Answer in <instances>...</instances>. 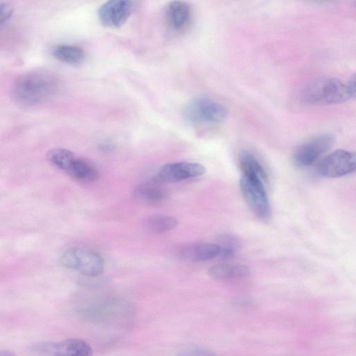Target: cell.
Listing matches in <instances>:
<instances>
[{
  "label": "cell",
  "mask_w": 356,
  "mask_h": 356,
  "mask_svg": "<svg viewBox=\"0 0 356 356\" xmlns=\"http://www.w3.org/2000/svg\"><path fill=\"white\" fill-rule=\"evenodd\" d=\"M0 356H16L13 353L9 350H1L0 352Z\"/></svg>",
  "instance_id": "obj_25"
},
{
  "label": "cell",
  "mask_w": 356,
  "mask_h": 356,
  "mask_svg": "<svg viewBox=\"0 0 356 356\" xmlns=\"http://www.w3.org/2000/svg\"><path fill=\"white\" fill-rule=\"evenodd\" d=\"M184 116L193 125H213L225 120L227 110L211 99L198 97L187 103L184 109Z\"/></svg>",
  "instance_id": "obj_3"
},
{
  "label": "cell",
  "mask_w": 356,
  "mask_h": 356,
  "mask_svg": "<svg viewBox=\"0 0 356 356\" xmlns=\"http://www.w3.org/2000/svg\"><path fill=\"white\" fill-rule=\"evenodd\" d=\"M0 23L1 26H3L11 17L13 13V7L7 3H3L0 6Z\"/></svg>",
  "instance_id": "obj_23"
},
{
  "label": "cell",
  "mask_w": 356,
  "mask_h": 356,
  "mask_svg": "<svg viewBox=\"0 0 356 356\" xmlns=\"http://www.w3.org/2000/svg\"><path fill=\"white\" fill-rule=\"evenodd\" d=\"M250 268L242 264H221L210 267L208 275L216 280H230L248 275Z\"/></svg>",
  "instance_id": "obj_15"
},
{
  "label": "cell",
  "mask_w": 356,
  "mask_h": 356,
  "mask_svg": "<svg viewBox=\"0 0 356 356\" xmlns=\"http://www.w3.org/2000/svg\"><path fill=\"white\" fill-rule=\"evenodd\" d=\"M206 168L195 162H175L163 165L159 171V180L166 183H175L204 174Z\"/></svg>",
  "instance_id": "obj_8"
},
{
  "label": "cell",
  "mask_w": 356,
  "mask_h": 356,
  "mask_svg": "<svg viewBox=\"0 0 356 356\" xmlns=\"http://www.w3.org/2000/svg\"><path fill=\"white\" fill-rule=\"evenodd\" d=\"M350 97L347 85L333 77H319L310 81L301 91V101L309 105H330Z\"/></svg>",
  "instance_id": "obj_2"
},
{
  "label": "cell",
  "mask_w": 356,
  "mask_h": 356,
  "mask_svg": "<svg viewBox=\"0 0 356 356\" xmlns=\"http://www.w3.org/2000/svg\"><path fill=\"white\" fill-rule=\"evenodd\" d=\"M59 79L52 72L39 69L25 72L13 83L11 95L19 104L38 105L50 100L59 89Z\"/></svg>",
  "instance_id": "obj_1"
},
{
  "label": "cell",
  "mask_w": 356,
  "mask_h": 356,
  "mask_svg": "<svg viewBox=\"0 0 356 356\" xmlns=\"http://www.w3.org/2000/svg\"><path fill=\"white\" fill-rule=\"evenodd\" d=\"M47 158L52 165L66 172L76 159L71 151L64 148L50 149L47 152Z\"/></svg>",
  "instance_id": "obj_19"
},
{
  "label": "cell",
  "mask_w": 356,
  "mask_h": 356,
  "mask_svg": "<svg viewBox=\"0 0 356 356\" xmlns=\"http://www.w3.org/2000/svg\"><path fill=\"white\" fill-rule=\"evenodd\" d=\"M240 188L243 199L252 211L259 218H268L271 211L266 186L243 175L240 179Z\"/></svg>",
  "instance_id": "obj_4"
},
{
  "label": "cell",
  "mask_w": 356,
  "mask_h": 356,
  "mask_svg": "<svg viewBox=\"0 0 356 356\" xmlns=\"http://www.w3.org/2000/svg\"><path fill=\"white\" fill-rule=\"evenodd\" d=\"M239 163L243 175L259 181L266 186L268 179L267 175L254 154L249 152H243L239 157Z\"/></svg>",
  "instance_id": "obj_13"
},
{
  "label": "cell",
  "mask_w": 356,
  "mask_h": 356,
  "mask_svg": "<svg viewBox=\"0 0 356 356\" xmlns=\"http://www.w3.org/2000/svg\"><path fill=\"white\" fill-rule=\"evenodd\" d=\"M51 54L57 60L72 65L81 64L86 57L83 48L78 45L69 44L54 46L51 49Z\"/></svg>",
  "instance_id": "obj_14"
},
{
  "label": "cell",
  "mask_w": 356,
  "mask_h": 356,
  "mask_svg": "<svg viewBox=\"0 0 356 356\" xmlns=\"http://www.w3.org/2000/svg\"><path fill=\"white\" fill-rule=\"evenodd\" d=\"M332 142L333 138L329 134L312 138L295 150L293 156L294 163L301 168L313 165L327 151Z\"/></svg>",
  "instance_id": "obj_6"
},
{
  "label": "cell",
  "mask_w": 356,
  "mask_h": 356,
  "mask_svg": "<svg viewBox=\"0 0 356 356\" xmlns=\"http://www.w3.org/2000/svg\"><path fill=\"white\" fill-rule=\"evenodd\" d=\"M60 263L67 268L76 269V256L75 248L65 250L60 257Z\"/></svg>",
  "instance_id": "obj_22"
},
{
  "label": "cell",
  "mask_w": 356,
  "mask_h": 356,
  "mask_svg": "<svg viewBox=\"0 0 356 356\" xmlns=\"http://www.w3.org/2000/svg\"><path fill=\"white\" fill-rule=\"evenodd\" d=\"M73 178L83 181H95L99 177L97 168L88 161L76 158L67 172Z\"/></svg>",
  "instance_id": "obj_17"
},
{
  "label": "cell",
  "mask_w": 356,
  "mask_h": 356,
  "mask_svg": "<svg viewBox=\"0 0 356 356\" xmlns=\"http://www.w3.org/2000/svg\"><path fill=\"white\" fill-rule=\"evenodd\" d=\"M132 2L127 0H110L102 4L97 15L101 23L109 28H118L123 25L129 18Z\"/></svg>",
  "instance_id": "obj_7"
},
{
  "label": "cell",
  "mask_w": 356,
  "mask_h": 356,
  "mask_svg": "<svg viewBox=\"0 0 356 356\" xmlns=\"http://www.w3.org/2000/svg\"><path fill=\"white\" fill-rule=\"evenodd\" d=\"M92 349L80 339H67L54 343V356H92Z\"/></svg>",
  "instance_id": "obj_12"
},
{
  "label": "cell",
  "mask_w": 356,
  "mask_h": 356,
  "mask_svg": "<svg viewBox=\"0 0 356 356\" xmlns=\"http://www.w3.org/2000/svg\"><path fill=\"white\" fill-rule=\"evenodd\" d=\"M165 16L171 29L181 33L186 31L191 24V8L188 3L182 1H170L166 6Z\"/></svg>",
  "instance_id": "obj_9"
},
{
  "label": "cell",
  "mask_w": 356,
  "mask_h": 356,
  "mask_svg": "<svg viewBox=\"0 0 356 356\" xmlns=\"http://www.w3.org/2000/svg\"><path fill=\"white\" fill-rule=\"evenodd\" d=\"M218 242L217 243L220 248L218 257L222 259L233 257L238 247L237 239L232 236H220Z\"/></svg>",
  "instance_id": "obj_20"
},
{
  "label": "cell",
  "mask_w": 356,
  "mask_h": 356,
  "mask_svg": "<svg viewBox=\"0 0 356 356\" xmlns=\"http://www.w3.org/2000/svg\"><path fill=\"white\" fill-rule=\"evenodd\" d=\"M76 256V269L81 274L96 277L101 275L104 268V261L98 252L82 248H75Z\"/></svg>",
  "instance_id": "obj_10"
},
{
  "label": "cell",
  "mask_w": 356,
  "mask_h": 356,
  "mask_svg": "<svg viewBox=\"0 0 356 356\" xmlns=\"http://www.w3.org/2000/svg\"><path fill=\"white\" fill-rule=\"evenodd\" d=\"M177 356H218L211 350L200 347H188L181 350Z\"/></svg>",
  "instance_id": "obj_21"
},
{
  "label": "cell",
  "mask_w": 356,
  "mask_h": 356,
  "mask_svg": "<svg viewBox=\"0 0 356 356\" xmlns=\"http://www.w3.org/2000/svg\"><path fill=\"white\" fill-rule=\"evenodd\" d=\"M178 225L177 219L173 216L154 215L145 222L147 229L154 234H163L175 228Z\"/></svg>",
  "instance_id": "obj_18"
},
{
  "label": "cell",
  "mask_w": 356,
  "mask_h": 356,
  "mask_svg": "<svg viewBox=\"0 0 356 356\" xmlns=\"http://www.w3.org/2000/svg\"><path fill=\"white\" fill-rule=\"evenodd\" d=\"M219 250L217 243L197 242L185 245L179 254L185 261L200 262L218 257Z\"/></svg>",
  "instance_id": "obj_11"
},
{
  "label": "cell",
  "mask_w": 356,
  "mask_h": 356,
  "mask_svg": "<svg viewBox=\"0 0 356 356\" xmlns=\"http://www.w3.org/2000/svg\"><path fill=\"white\" fill-rule=\"evenodd\" d=\"M134 198L138 202L155 204L162 202L166 197V193L160 186L147 183L136 187L133 192Z\"/></svg>",
  "instance_id": "obj_16"
},
{
  "label": "cell",
  "mask_w": 356,
  "mask_h": 356,
  "mask_svg": "<svg viewBox=\"0 0 356 356\" xmlns=\"http://www.w3.org/2000/svg\"><path fill=\"white\" fill-rule=\"evenodd\" d=\"M356 170V152L337 149L324 159L317 166L318 173L325 177H338Z\"/></svg>",
  "instance_id": "obj_5"
},
{
  "label": "cell",
  "mask_w": 356,
  "mask_h": 356,
  "mask_svg": "<svg viewBox=\"0 0 356 356\" xmlns=\"http://www.w3.org/2000/svg\"><path fill=\"white\" fill-rule=\"evenodd\" d=\"M346 85L350 96L356 98V74L350 78Z\"/></svg>",
  "instance_id": "obj_24"
}]
</instances>
